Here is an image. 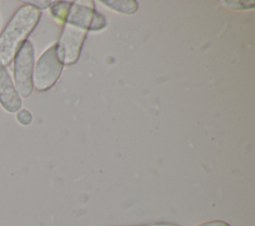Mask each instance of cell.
<instances>
[{
  "mask_svg": "<svg viewBox=\"0 0 255 226\" xmlns=\"http://www.w3.org/2000/svg\"><path fill=\"white\" fill-rule=\"evenodd\" d=\"M105 26L104 16L95 11L93 6L72 4L56 44V53L63 66L76 63L88 31H98Z\"/></svg>",
  "mask_w": 255,
  "mask_h": 226,
  "instance_id": "1",
  "label": "cell"
},
{
  "mask_svg": "<svg viewBox=\"0 0 255 226\" xmlns=\"http://www.w3.org/2000/svg\"><path fill=\"white\" fill-rule=\"evenodd\" d=\"M41 12L30 5L21 6L0 34V64L8 66L39 22Z\"/></svg>",
  "mask_w": 255,
  "mask_h": 226,
  "instance_id": "2",
  "label": "cell"
},
{
  "mask_svg": "<svg viewBox=\"0 0 255 226\" xmlns=\"http://www.w3.org/2000/svg\"><path fill=\"white\" fill-rule=\"evenodd\" d=\"M14 85L20 97L27 98L33 91L34 48L30 41H26L14 57Z\"/></svg>",
  "mask_w": 255,
  "mask_h": 226,
  "instance_id": "3",
  "label": "cell"
},
{
  "mask_svg": "<svg viewBox=\"0 0 255 226\" xmlns=\"http://www.w3.org/2000/svg\"><path fill=\"white\" fill-rule=\"evenodd\" d=\"M63 70V64L56 53V45L46 50L38 59L33 71V88L39 92L54 86Z\"/></svg>",
  "mask_w": 255,
  "mask_h": 226,
  "instance_id": "4",
  "label": "cell"
},
{
  "mask_svg": "<svg viewBox=\"0 0 255 226\" xmlns=\"http://www.w3.org/2000/svg\"><path fill=\"white\" fill-rule=\"evenodd\" d=\"M0 103L9 113H17L22 106V100L18 94L6 67L0 64Z\"/></svg>",
  "mask_w": 255,
  "mask_h": 226,
  "instance_id": "5",
  "label": "cell"
},
{
  "mask_svg": "<svg viewBox=\"0 0 255 226\" xmlns=\"http://www.w3.org/2000/svg\"><path fill=\"white\" fill-rule=\"evenodd\" d=\"M105 6L122 14H133L137 10V2L133 0L128 1H100Z\"/></svg>",
  "mask_w": 255,
  "mask_h": 226,
  "instance_id": "6",
  "label": "cell"
},
{
  "mask_svg": "<svg viewBox=\"0 0 255 226\" xmlns=\"http://www.w3.org/2000/svg\"><path fill=\"white\" fill-rule=\"evenodd\" d=\"M71 5H72V3L66 2V1L54 2V3H52V5H50L51 15L57 22L64 24L68 17Z\"/></svg>",
  "mask_w": 255,
  "mask_h": 226,
  "instance_id": "7",
  "label": "cell"
},
{
  "mask_svg": "<svg viewBox=\"0 0 255 226\" xmlns=\"http://www.w3.org/2000/svg\"><path fill=\"white\" fill-rule=\"evenodd\" d=\"M222 6L231 9H250L254 7V1H221Z\"/></svg>",
  "mask_w": 255,
  "mask_h": 226,
  "instance_id": "8",
  "label": "cell"
},
{
  "mask_svg": "<svg viewBox=\"0 0 255 226\" xmlns=\"http://www.w3.org/2000/svg\"><path fill=\"white\" fill-rule=\"evenodd\" d=\"M16 118H17L18 122L20 124H22V125H29V124H31L32 119H33L31 113L28 110H26V109H20L17 112Z\"/></svg>",
  "mask_w": 255,
  "mask_h": 226,
  "instance_id": "9",
  "label": "cell"
},
{
  "mask_svg": "<svg viewBox=\"0 0 255 226\" xmlns=\"http://www.w3.org/2000/svg\"><path fill=\"white\" fill-rule=\"evenodd\" d=\"M24 3L26 5H30L34 8H36L37 10H43V9H47L48 7H50L51 2L50 1H24Z\"/></svg>",
  "mask_w": 255,
  "mask_h": 226,
  "instance_id": "10",
  "label": "cell"
},
{
  "mask_svg": "<svg viewBox=\"0 0 255 226\" xmlns=\"http://www.w3.org/2000/svg\"><path fill=\"white\" fill-rule=\"evenodd\" d=\"M195 226H230L227 222L222 221V220H212L208 222H204Z\"/></svg>",
  "mask_w": 255,
  "mask_h": 226,
  "instance_id": "11",
  "label": "cell"
},
{
  "mask_svg": "<svg viewBox=\"0 0 255 226\" xmlns=\"http://www.w3.org/2000/svg\"><path fill=\"white\" fill-rule=\"evenodd\" d=\"M132 226H177V225L166 224V223H156V224H144V225H132Z\"/></svg>",
  "mask_w": 255,
  "mask_h": 226,
  "instance_id": "12",
  "label": "cell"
}]
</instances>
